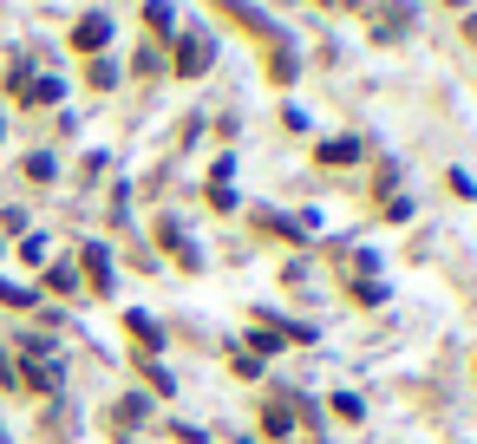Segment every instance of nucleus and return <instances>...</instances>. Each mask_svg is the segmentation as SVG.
<instances>
[{
    "mask_svg": "<svg viewBox=\"0 0 477 444\" xmlns=\"http://www.w3.org/2000/svg\"><path fill=\"white\" fill-rule=\"evenodd\" d=\"M105 40H111V20H105V14L79 20V33H72V46H79V52H92V46H105Z\"/></svg>",
    "mask_w": 477,
    "mask_h": 444,
    "instance_id": "nucleus-1",
    "label": "nucleus"
},
{
    "mask_svg": "<svg viewBox=\"0 0 477 444\" xmlns=\"http://www.w3.org/2000/svg\"><path fill=\"white\" fill-rule=\"evenodd\" d=\"M353 157V137H341V144H321V163H347Z\"/></svg>",
    "mask_w": 477,
    "mask_h": 444,
    "instance_id": "nucleus-2",
    "label": "nucleus"
}]
</instances>
